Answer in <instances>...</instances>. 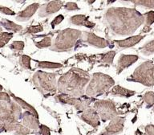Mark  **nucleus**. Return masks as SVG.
I'll list each match as a JSON object with an SVG mask.
<instances>
[{
	"mask_svg": "<svg viewBox=\"0 0 154 135\" xmlns=\"http://www.w3.org/2000/svg\"><path fill=\"white\" fill-rule=\"evenodd\" d=\"M144 15L134 8L111 7L103 16V23L113 35L130 36L144 23Z\"/></svg>",
	"mask_w": 154,
	"mask_h": 135,
	"instance_id": "f257e3e1",
	"label": "nucleus"
},
{
	"mask_svg": "<svg viewBox=\"0 0 154 135\" xmlns=\"http://www.w3.org/2000/svg\"><path fill=\"white\" fill-rule=\"evenodd\" d=\"M90 81V76L80 68H72L61 76L57 82L58 90L61 94L80 97L84 96V89Z\"/></svg>",
	"mask_w": 154,
	"mask_h": 135,
	"instance_id": "f03ea898",
	"label": "nucleus"
},
{
	"mask_svg": "<svg viewBox=\"0 0 154 135\" xmlns=\"http://www.w3.org/2000/svg\"><path fill=\"white\" fill-rule=\"evenodd\" d=\"M115 81L112 77L102 72L94 73L87 86L86 94L89 97H96L108 92L114 85Z\"/></svg>",
	"mask_w": 154,
	"mask_h": 135,
	"instance_id": "7ed1b4c3",
	"label": "nucleus"
},
{
	"mask_svg": "<svg viewBox=\"0 0 154 135\" xmlns=\"http://www.w3.org/2000/svg\"><path fill=\"white\" fill-rule=\"evenodd\" d=\"M82 31L76 29L67 28L58 34L55 42L51 45V50L55 52H67L72 50L77 41L81 39Z\"/></svg>",
	"mask_w": 154,
	"mask_h": 135,
	"instance_id": "20e7f679",
	"label": "nucleus"
},
{
	"mask_svg": "<svg viewBox=\"0 0 154 135\" xmlns=\"http://www.w3.org/2000/svg\"><path fill=\"white\" fill-rule=\"evenodd\" d=\"M22 116L21 107L15 101H0V132L7 125L19 122Z\"/></svg>",
	"mask_w": 154,
	"mask_h": 135,
	"instance_id": "39448f33",
	"label": "nucleus"
},
{
	"mask_svg": "<svg viewBox=\"0 0 154 135\" xmlns=\"http://www.w3.org/2000/svg\"><path fill=\"white\" fill-rule=\"evenodd\" d=\"M32 82L41 93H55L58 89L56 83V74L52 72L38 71L34 74Z\"/></svg>",
	"mask_w": 154,
	"mask_h": 135,
	"instance_id": "423d86ee",
	"label": "nucleus"
},
{
	"mask_svg": "<svg viewBox=\"0 0 154 135\" xmlns=\"http://www.w3.org/2000/svg\"><path fill=\"white\" fill-rule=\"evenodd\" d=\"M128 81L138 82L145 86L154 85V64L150 60L145 61L137 67Z\"/></svg>",
	"mask_w": 154,
	"mask_h": 135,
	"instance_id": "0eeeda50",
	"label": "nucleus"
},
{
	"mask_svg": "<svg viewBox=\"0 0 154 135\" xmlns=\"http://www.w3.org/2000/svg\"><path fill=\"white\" fill-rule=\"evenodd\" d=\"M93 108L103 121L113 119L118 115L116 105L112 101L98 100L93 104Z\"/></svg>",
	"mask_w": 154,
	"mask_h": 135,
	"instance_id": "6e6552de",
	"label": "nucleus"
},
{
	"mask_svg": "<svg viewBox=\"0 0 154 135\" xmlns=\"http://www.w3.org/2000/svg\"><path fill=\"white\" fill-rule=\"evenodd\" d=\"M75 97V96H68L66 94H59L55 96V99L57 101L62 104H67L70 105L74 106L77 110L83 111L86 110L87 108H88L90 104L93 101L92 98H88V97Z\"/></svg>",
	"mask_w": 154,
	"mask_h": 135,
	"instance_id": "1a4fd4ad",
	"label": "nucleus"
},
{
	"mask_svg": "<svg viewBox=\"0 0 154 135\" xmlns=\"http://www.w3.org/2000/svg\"><path fill=\"white\" fill-rule=\"evenodd\" d=\"M125 122V118L123 117H116L108 125L99 135H113L120 133L124 130V125Z\"/></svg>",
	"mask_w": 154,
	"mask_h": 135,
	"instance_id": "9d476101",
	"label": "nucleus"
},
{
	"mask_svg": "<svg viewBox=\"0 0 154 135\" xmlns=\"http://www.w3.org/2000/svg\"><path fill=\"white\" fill-rule=\"evenodd\" d=\"M81 39L84 42H86L98 48H103L109 46V42L107 39L100 38L91 32H87V31L82 32Z\"/></svg>",
	"mask_w": 154,
	"mask_h": 135,
	"instance_id": "9b49d317",
	"label": "nucleus"
},
{
	"mask_svg": "<svg viewBox=\"0 0 154 135\" xmlns=\"http://www.w3.org/2000/svg\"><path fill=\"white\" fill-rule=\"evenodd\" d=\"M80 118L94 128L98 127L100 125V116L93 108H88L84 110L80 115Z\"/></svg>",
	"mask_w": 154,
	"mask_h": 135,
	"instance_id": "f8f14e48",
	"label": "nucleus"
},
{
	"mask_svg": "<svg viewBox=\"0 0 154 135\" xmlns=\"http://www.w3.org/2000/svg\"><path fill=\"white\" fill-rule=\"evenodd\" d=\"M63 7L62 1H51L48 3L43 5L38 11V16L45 17L49 14L59 11Z\"/></svg>",
	"mask_w": 154,
	"mask_h": 135,
	"instance_id": "ddd939ff",
	"label": "nucleus"
},
{
	"mask_svg": "<svg viewBox=\"0 0 154 135\" xmlns=\"http://www.w3.org/2000/svg\"><path fill=\"white\" fill-rule=\"evenodd\" d=\"M139 59V56L137 55H122L119 58L116 67L117 74H120L123 70L126 69L128 68L136 63Z\"/></svg>",
	"mask_w": 154,
	"mask_h": 135,
	"instance_id": "4468645a",
	"label": "nucleus"
},
{
	"mask_svg": "<svg viewBox=\"0 0 154 135\" xmlns=\"http://www.w3.org/2000/svg\"><path fill=\"white\" fill-rule=\"evenodd\" d=\"M22 119H23V124L24 126L28 128L29 130L31 129L33 130H38L39 129L40 125H39L38 118L34 116L32 113L26 111L25 113H23Z\"/></svg>",
	"mask_w": 154,
	"mask_h": 135,
	"instance_id": "2eb2a0df",
	"label": "nucleus"
},
{
	"mask_svg": "<svg viewBox=\"0 0 154 135\" xmlns=\"http://www.w3.org/2000/svg\"><path fill=\"white\" fill-rule=\"evenodd\" d=\"M39 7V3L38 2H35L32 3L27 7H26L23 11H20L18 13L16 17V19L18 21H26L29 19H31L32 15L36 12V11L38 9Z\"/></svg>",
	"mask_w": 154,
	"mask_h": 135,
	"instance_id": "dca6fc26",
	"label": "nucleus"
},
{
	"mask_svg": "<svg viewBox=\"0 0 154 135\" xmlns=\"http://www.w3.org/2000/svg\"><path fill=\"white\" fill-rule=\"evenodd\" d=\"M4 131V132H14L15 135H28L31 133V131L28 128L25 127L24 125H21L19 122L11 123L10 125H7L1 130Z\"/></svg>",
	"mask_w": 154,
	"mask_h": 135,
	"instance_id": "f3484780",
	"label": "nucleus"
},
{
	"mask_svg": "<svg viewBox=\"0 0 154 135\" xmlns=\"http://www.w3.org/2000/svg\"><path fill=\"white\" fill-rule=\"evenodd\" d=\"M70 23L77 26H84L88 28H93L95 24L89 21L88 18L84 14H76L70 19Z\"/></svg>",
	"mask_w": 154,
	"mask_h": 135,
	"instance_id": "a211bd4d",
	"label": "nucleus"
},
{
	"mask_svg": "<svg viewBox=\"0 0 154 135\" xmlns=\"http://www.w3.org/2000/svg\"><path fill=\"white\" fill-rule=\"evenodd\" d=\"M144 37V36L138 35V36L128 37L125 39H123V40H116L115 43L120 48H131L132 46L137 44Z\"/></svg>",
	"mask_w": 154,
	"mask_h": 135,
	"instance_id": "6ab92c4d",
	"label": "nucleus"
},
{
	"mask_svg": "<svg viewBox=\"0 0 154 135\" xmlns=\"http://www.w3.org/2000/svg\"><path fill=\"white\" fill-rule=\"evenodd\" d=\"M10 96H11L12 98L14 99V101H15L17 104H19V106H20L21 108H24L25 110L27 111V112H29V113H32L34 116H35L36 118H38V113H37V111H36V109L34 108L33 106L31 105L30 104H28L25 101H23V99L19 98V97H18V96H14V94L12 93L11 92H10Z\"/></svg>",
	"mask_w": 154,
	"mask_h": 135,
	"instance_id": "aec40b11",
	"label": "nucleus"
},
{
	"mask_svg": "<svg viewBox=\"0 0 154 135\" xmlns=\"http://www.w3.org/2000/svg\"><path fill=\"white\" fill-rule=\"evenodd\" d=\"M111 95L115 96H124V97H130V96H133L136 93L135 91H132L129 89H125L120 85H116V86L113 87L112 89L110 92Z\"/></svg>",
	"mask_w": 154,
	"mask_h": 135,
	"instance_id": "412c9836",
	"label": "nucleus"
},
{
	"mask_svg": "<svg viewBox=\"0 0 154 135\" xmlns=\"http://www.w3.org/2000/svg\"><path fill=\"white\" fill-rule=\"evenodd\" d=\"M0 25H2L3 27H5L8 31H14V32H19L23 29V27L21 25L14 24L12 21H10V20L6 19H2L0 21Z\"/></svg>",
	"mask_w": 154,
	"mask_h": 135,
	"instance_id": "4be33fe9",
	"label": "nucleus"
},
{
	"mask_svg": "<svg viewBox=\"0 0 154 135\" xmlns=\"http://www.w3.org/2000/svg\"><path fill=\"white\" fill-rule=\"evenodd\" d=\"M144 18H145V26H144L142 31L143 32H148V31H150L149 27L154 23V12L149 11L144 14Z\"/></svg>",
	"mask_w": 154,
	"mask_h": 135,
	"instance_id": "5701e85b",
	"label": "nucleus"
},
{
	"mask_svg": "<svg viewBox=\"0 0 154 135\" xmlns=\"http://www.w3.org/2000/svg\"><path fill=\"white\" fill-rule=\"evenodd\" d=\"M62 67L63 64L60 63L48 62V61H38V68H40L53 69V68H60Z\"/></svg>",
	"mask_w": 154,
	"mask_h": 135,
	"instance_id": "b1692460",
	"label": "nucleus"
},
{
	"mask_svg": "<svg viewBox=\"0 0 154 135\" xmlns=\"http://www.w3.org/2000/svg\"><path fill=\"white\" fill-rule=\"evenodd\" d=\"M140 51L142 54L145 55H149L154 53V39L144 44L142 48H140Z\"/></svg>",
	"mask_w": 154,
	"mask_h": 135,
	"instance_id": "393cba45",
	"label": "nucleus"
},
{
	"mask_svg": "<svg viewBox=\"0 0 154 135\" xmlns=\"http://www.w3.org/2000/svg\"><path fill=\"white\" fill-rule=\"evenodd\" d=\"M115 55V51H110V52H107L102 56V59L100 60L101 63L106 64H112L113 63V60H114Z\"/></svg>",
	"mask_w": 154,
	"mask_h": 135,
	"instance_id": "a878e982",
	"label": "nucleus"
},
{
	"mask_svg": "<svg viewBox=\"0 0 154 135\" xmlns=\"http://www.w3.org/2000/svg\"><path fill=\"white\" fill-rule=\"evenodd\" d=\"M13 37V33L9 32H2L0 33V48L4 47Z\"/></svg>",
	"mask_w": 154,
	"mask_h": 135,
	"instance_id": "bb28decb",
	"label": "nucleus"
},
{
	"mask_svg": "<svg viewBox=\"0 0 154 135\" xmlns=\"http://www.w3.org/2000/svg\"><path fill=\"white\" fill-rule=\"evenodd\" d=\"M31 57L26 55H23L19 60V64L21 65V67L26 69H31Z\"/></svg>",
	"mask_w": 154,
	"mask_h": 135,
	"instance_id": "cd10ccee",
	"label": "nucleus"
},
{
	"mask_svg": "<svg viewBox=\"0 0 154 135\" xmlns=\"http://www.w3.org/2000/svg\"><path fill=\"white\" fill-rule=\"evenodd\" d=\"M35 46L38 48H48L51 46V38L46 36L42 39V40L38 41L35 43Z\"/></svg>",
	"mask_w": 154,
	"mask_h": 135,
	"instance_id": "c85d7f7f",
	"label": "nucleus"
},
{
	"mask_svg": "<svg viewBox=\"0 0 154 135\" xmlns=\"http://www.w3.org/2000/svg\"><path fill=\"white\" fill-rule=\"evenodd\" d=\"M135 5L144 6L149 8H154V0H133L131 1Z\"/></svg>",
	"mask_w": 154,
	"mask_h": 135,
	"instance_id": "c756f323",
	"label": "nucleus"
},
{
	"mask_svg": "<svg viewBox=\"0 0 154 135\" xmlns=\"http://www.w3.org/2000/svg\"><path fill=\"white\" fill-rule=\"evenodd\" d=\"M144 102L147 104L148 107H151L154 105V93L153 92H148L144 94Z\"/></svg>",
	"mask_w": 154,
	"mask_h": 135,
	"instance_id": "7c9ffc66",
	"label": "nucleus"
},
{
	"mask_svg": "<svg viewBox=\"0 0 154 135\" xmlns=\"http://www.w3.org/2000/svg\"><path fill=\"white\" fill-rule=\"evenodd\" d=\"M9 48L14 52H20L23 50L24 43L23 41H14L10 45Z\"/></svg>",
	"mask_w": 154,
	"mask_h": 135,
	"instance_id": "2f4dec72",
	"label": "nucleus"
},
{
	"mask_svg": "<svg viewBox=\"0 0 154 135\" xmlns=\"http://www.w3.org/2000/svg\"><path fill=\"white\" fill-rule=\"evenodd\" d=\"M43 30V26L41 25H37V26H31L30 27L26 29V33H30V34H35L38 33V32H40Z\"/></svg>",
	"mask_w": 154,
	"mask_h": 135,
	"instance_id": "473e14b6",
	"label": "nucleus"
},
{
	"mask_svg": "<svg viewBox=\"0 0 154 135\" xmlns=\"http://www.w3.org/2000/svg\"><path fill=\"white\" fill-rule=\"evenodd\" d=\"M63 19H64V17H63V14H59L58 16H56L55 18V19H53L52 22L51 23V27H52V28H55V26H57L58 24H60L61 22L63 20Z\"/></svg>",
	"mask_w": 154,
	"mask_h": 135,
	"instance_id": "72a5a7b5",
	"label": "nucleus"
},
{
	"mask_svg": "<svg viewBox=\"0 0 154 135\" xmlns=\"http://www.w3.org/2000/svg\"><path fill=\"white\" fill-rule=\"evenodd\" d=\"M64 7L67 11H78L79 10L78 5L75 2H67L65 4Z\"/></svg>",
	"mask_w": 154,
	"mask_h": 135,
	"instance_id": "f704fd0d",
	"label": "nucleus"
},
{
	"mask_svg": "<svg viewBox=\"0 0 154 135\" xmlns=\"http://www.w3.org/2000/svg\"><path fill=\"white\" fill-rule=\"evenodd\" d=\"M39 133L41 135H51L50 129L45 125H39Z\"/></svg>",
	"mask_w": 154,
	"mask_h": 135,
	"instance_id": "c9c22d12",
	"label": "nucleus"
},
{
	"mask_svg": "<svg viewBox=\"0 0 154 135\" xmlns=\"http://www.w3.org/2000/svg\"><path fill=\"white\" fill-rule=\"evenodd\" d=\"M0 12H2L5 14H8V15H14L15 14V12L13 11L12 10H11L8 7H2V6H0Z\"/></svg>",
	"mask_w": 154,
	"mask_h": 135,
	"instance_id": "e433bc0d",
	"label": "nucleus"
},
{
	"mask_svg": "<svg viewBox=\"0 0 154 135\" xmlns=\"http://www.w3.org/2000/svg\"><path fill=\"white\" fill-rule=\"evenodd\" d=\"M0 101H11V97L10 95L7 93H0Z\"/></svg>",
	"mask_w": 154,
	"mask_h": 135,
	"instance_id": "4c0bfd02",
	"label": "nucleus"
},
{
	"mask_svg": "<svg viewBox=\"0 0 154 135\" xmlns=\"http://www.w3.org/2000/svg\"><path fill=\"white\" fill-rule=\"evenodd\" d=\"M145 132L147 135H154V125H149L145 127Z\"/></svg>",
	"mask_w": 154,
	"mask_h": 135,
	"instance_id": "58836bf2",
	"label": "nucleus"
},
{
	"mask_svg": "<svg viewBox=\"0 0 154 135\" xmlns=\"http://www.w3.org/2000/svg\"><path fill=\"white\" fill-rule=\"evenodd\" d=\"M2 27L0 26V33H2Z\"/></svg>",
	"mask_w": 154,
	"mask_h": 135,
	"instance_id": "ea45409f",
	"label": "nucleus"
},
{
	"mask_svg": "<svg viewBox=\"0 0 154 135\" xmlns=\"http://www.w3.org/2000/svg\"><path fill=\"white\" fill-rule=\"evenodd\" d=\"M2 89V85H0V91H1Z\"/></svg>",
	"mask_w": 154,
	"mask_h": 135,
	"instance_id": "a19ab883",
	"label": "nucleus"
},
{
	"mask_svg": "<svg viewBox=\"0 0 154 135\" xmlns=\"http://www.w3.org/2000/svg\"><path fill=\"white\" fill-rule=\"evenodd\" d=\"M152 111H153V112H154V108H153V109H152Z\"/></svg>",
	"mask_w": 154,
	"mask_h": 135,
	"instance_id": "79ce46f5",
	"label": "nucleus"
}]
</instances>
